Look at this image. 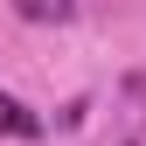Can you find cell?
<instances>
[{
	"label": "cell",
	"instance_id": "obj_1",
	"mask_svg": "<svg viewBox=\"0 0 146 146\" xmlns=\"http://www.w3.org/2000/svg\"><path fill=\"white\" fill-rule=\"evenodd\" d=\"M0 132H7V139H35V132H42V118H35L14 90H0Z\"/></svg>",
	"mask_w": 146,
	"mask_h": 146
},
{
	"label": "cell",
	"instance_id": "obj_2",
	"mask_svg": "<svg viewBox=\"0 0 146 146\" xmlns=\"http://www.w3.org/2000/svg\"><path fill=\"white\" fill-rule=\"evenodd\" d=\"M14 14H21V21H70L77 0H14Z\"/></svg>",
	"mask_w": 146,
	"mask_h": 146
}]
</instances>
